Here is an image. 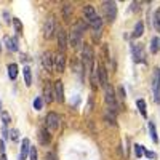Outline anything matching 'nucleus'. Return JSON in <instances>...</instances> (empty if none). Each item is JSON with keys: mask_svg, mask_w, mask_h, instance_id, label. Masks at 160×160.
Masks as SVG:
<instances>
[{"mask_svg": "<svg viewBox=\"0 0 160 160\" xmlns=\"http://www.w3.org/2000/svg\"><path fill=\"white\" fill-rule=\"evenodd\" d=\"M85 28H87V24L83 21H78L74 28L71 29V34H69V43L72 48H77L80 45V42H82V35L85 32Z\"/></svg>", "mask_w": 160, "mask_h": 160, "instance_id": "obj_1", "label": "nucleus"}, {"mask_svg": "<svg viewBox=\"0 0 160 160\" xmlns=\"http://www.w3.org/2000/svg\"><path fill=\"white\" fill-rule=\"evenodd\" d=\"M104 101H106V106H108V111H111L115 115L118 112V106H117L115 95H114V90H112L111 85H108L104 88Z\"/></svg>", "mask_w": 160, "mask_h": 160, "instance_id": "obj_2", "label": "nucleus"}, {"mask_svg": "<svg viewBox=\"0 0 160 160\" xmlns=\"http://www.w3.org/2000/svg\"><path fill=\"white\" fill-rule=\"evenodd\" d=\"M95 56H93V50L90 45H85L83 47V58H82V62H83V69L85 72H93V62H95V59H93Z\"/></svg>", "mask_w": 160, "mask_h": 160, "instance_id": "obj_3", "label": "nucleus"}, {"mask_svg": "<svg viewBox=\"0 0 160 160\" xmlns=\"http://www.w3.org/2000/svg\"><path fill=\"white\" fill-rule=\"evenodd\" d=\"M102 11H104V16L109 22H114L115 21V16H117V7H115V2H104L102 3Z\"/></svg>", "mask_w": 160, "mask_h": 160, "instance_id": "obj_4", "label": "nucleus"}, {"mask_svg": "<svg viewBox=\"0 0 160 160\" xmlns=\"http://www.w3.org/2000/svg\"><path fill=\"white\" fill-rule=\"evenodd\" d=\"M152 91H154V99L160 101V69L155 68L152 74Z\"/></svg>", "mask_w": 160, "mask_h": 160, "instance_id": "obj_5", "label": "nucleus"}, {"mask_svg": "<svg viewBox=\"0 0 160 160\" xmlns=\"http://www.w3.org/2000/svg\"><path fill=\"white\" fill-rule=\"evenodd\" d=\"M55 32H56L55 16H48V19H47L45 24H43V37H45V38H51Z\"/></svg>", "mask_w": 160, "mask_h": 160, "instance_id": "obj_6", "label": "nucleus"}, {"mask_svg": "<svg viewBox=\"0 0 160 160\" xmlns=\"http://www.w3.org/2000/svg\"><path fill=\"white\" fill-rule=\"evenodd\" d=\"M133 61L135 62H146V53H144V47L141 43L133 45Z\"/></svg>", "mask_w": 160, "mask_h": 160, "instance_id": "obj_7", "label": "nucleus"}, {"mask_svg": "<svg viewBox=\"0 0 160 160\" xmlns=\"http://www.w3.org/2000/svg\"><path fill=\"white\" fill-rule=\"evenodd\" d=\"M45 122H47V128H48V130L55 131V130L59 128V115H58L56 112H50V114L47 115Z\"/></svg>", "mask_w": 160, "mask_h": 160, "instance_id": "obj_8", "label": "nucleus"}, {"mask_svg": "<svg viewBox=\"0 0 160 160\" xmlns=\"http://www.w3.org/2000/svg\"><path fill=\"white\" fill-rule=\"evenodd\" d=\"M42 66L45 68L47 72H53V69H55V58H53V55L50 51H45L43 56H42Z\"/></svg>", "mask_w": 160, "mask_h": 160, "instance_id": "obj_9", "label": "nucleus"}, {"mask_svg": "<svg viewBox=\"0 0 160 160\" xmlns=\"http://www.w3.org/2000/svg\"><path fill=\"white\" fill-rule=\"evenodd\" d=\"M56 37H58V45L61 53H64L66 47H68V37H66V31L62 28H56Z\"/></svg>", "mask_w": 160, "mask_h": 160, "instance_id": "obj_10", "label": "nucleus"}, {"mask_svg": "<svg viewBox=\"0 0 160 160\" xmlns=\"http://www.w3.org/2000/svg\"><path fill=\"white\" fill-rule=\"evenodd\" d=\"M98 77H99V85L102 88H106L109 85V82H108V71H106V68L102 64H98Z\"/></svg>", "mask_w": 160, "mask_h": 160, "instance_id": "obj_11", "label": "nucleus"}, {"mask_svg": "<svg viewBox=\"0 0 160 160\" xmlns=\"http://www.w3.org/2000/svg\"><path fill=\"white\" fill-rule=\"evenodd\" d=\"M53 99H55V91L51 90V83L45 82V87H43V101L47 104H50Z\"/></svg>", "mask_w": 160, "mask_h": 160, "instance_id": "obj_12", "label": "nucleus"}, {"mask_svg": "<svg viewBox=\"0 0 160 160\" xmlns=\"http://www.w3.org/2000/svg\"><path fill=\"white\" fill-rule=\"evenodd\" d=\"M64 66H66L64 53H58V55L55 56V71L56 72H64Z\"/></svg>", "mask_w": 160, "mask_h": 160, "instance_id": "obj_13", "label": "nucleus"}, {"mask_svg": "<svg viewBox=\"0 0 160 160\" xmlns=\"http://www.w3.org/2000/svg\"><path fill=\"white\" fill-rule=\"evenodd\" d=\"M55 99H56L58 102H62V101H64V87H62L61 80L55 82Z\"/></svg>", "mask_w": 160, "mask_h": 160, "instance_id": "obj_14", "label": "nucleus"}, {"mask_svg": "<svg viewBox=\"0 0 160 160\" xmlns=\"http://www.w3.org/2000/svg\"><path fill=\"white\" fill-rule=\"evenodd\" d=\"M31 151V141L28 138H24L22 142H21V154H19V160H26V157H28Z\"/></svg>", "mask_w": 160, "mask_h": 160, "instance_id": "obj_15", "label": "nucleus"}, {"mask_svg": "<svg viewBox=\"0 0 160 160\" xmlns=\"http://www.w3.org/2000/svg\"><path fill=\"white\" fill-rule=\"evenodd\" d=\"M83 16H85V21L87 22H90L91 19H95L98 15H96V10H95V7H91V5H87L85 8H83Z\"/></svg>", "mask_w": 160, "mask_h": 160, "instance_id": "obj_16", "label": "nucleus"}, {"mask_svg": "<svg viewBox=\"0 0 160 160\" xmlns=\"http://www.w3.org/2000/svg\"><path fill=\"white\" fill-rule=\"evenodd\" d=\"M50 139H51V136H50V130H48V128H40V131H38V141L45 146V144L50 142Z\"/></svg>", "mask_w": 160, "mask_h": 160, "instance_id": "obj_17", "label": "nucleus"}, {"mask_svg": "<svg viewBox=\"0 0 160 160\" xmlns=\"http://www.w3.org/2000/svg\"><path fill=\"white\" fill-rule=\"evenodd\" d=\"M3 42H5V45H7V48H8L10 51H18V40H16V38L5 37Z\"/></svg>", "mask_w": 160, "mask_h": 160, "instance_id": "obj_18", "label": "nucleus"}, {"mask_svg": "<svg viewBox=\"0 0 160 160\" xmlns=\"http://www.w3.org/2000/svg\"><path fill=\"white\" fill-rule=\"evenodd\" d=\"M22 72H24V80H26V85L31 87V85H32V74H31V68H29V66H26V68L22 69Z\"/></svg>", "mask_w": 160, "mask_h": 160, "instance_id": "obj_19", "label": "nucleus"}, {"mask_svg": "<svg viewBox=\"0 0 160 160\" xmlns=\"http://www.w3.org/2000/svg\"><path fill=\"white\" fill-rule=\"evenodd\" d=\"M8 77H10L11 80H15V78L18 77V66H16L15 62H11V64L8 66Z\"/></svg>", "mask_w": 160, "mask_h": 160, "instance_id": "obj_20", "label": "nucleus"}, {"mask_svg": "<svg viewBox=\"0 0 160 160\" xmlns=\"http://www.w3.org/2000/svg\"><path fill=\"white\" fill-rule=\"evenodd\" d=\"M136 104H138V109H139L141 115H142L144 118H148V111H146V102H144L142 99H138V101H136Z\"/></svg>", "mask_w": 160, "mask_h": 160, "instance_id": "obj_21", "label": "nucleus"}, {"mask_svg": "<svg viewBox=\"0 0 160 160\" xmlns=\"http://www.w3.org/2000/svg\"><path fill=\"white\" fill-rule=\"evenodd\" d=\"M158 48H160V38L158 37H154L152 42H151V51L155 55V53L158 51Z\"/></svg>", "mask_w": 160, "mask_h": 160, "instance_id": "obj_22", "label": "nucleus"}, {"mask_svg": "<svg viewBox=\"0 0 160 160\" xmlns=\"http://www.w3.org/2000/svg\"><path fill=\"white\" fill-rule=\"evenodd\" d=\"M148 125H149V131H151V138H152V141H154V142H158V138H157V130H155V125H154L152 122H149Z\"/></svg>", "mask_w": 160, "mask_h": 160, "instance_id": "obj_23", "label": "nucleus"}, {"mask_svg": "<svg viewBox=\"0 0 160 160\" xmlns=\"http://www.w3.org/2000/svg\"><path fill=\"white\" fill-rule=\"evenodd\" d=\"M142 31H144V26H142V22L139 21V22H136V28H135V32H133V37H141L142 35Z\"/></svg>", "mask_w": 160, "mask_h": 160, "instance_id": "obj_24", "label": "nucleus"}, {"mask_svg": "<svg viewBox=\"0 0 160 160\" xmlns=\"http://www.w3.org/2000/svg\"><path fill=\"white\" fill-rule=\"evenodd\" d=\"M106 120H108V122L111 123V125H115V115L111 112V111H108V109H106Z\"/></svg>", "mask_w": 160, "mask_h": 160, "instance_id": "obj_25", "label": "nucleus"}, {"mask_svg": "<svg viewBox=\"0 0 160 160\" xmlns=\"http://www.w3.org/2000/svg\"><path fill=\"white\" fill-rule=\"evenodd\" d=\"M154 26H155L157 31H160V10H157L155 15H154Z\"/></svg>", "mask_w": 160, "mask_h": 160, "instance_id": "obj_26", "label": "nucleus"}, {"mask_svg": "<svg viewBox=\"0 0 160 160\" xmlns=\"http://www.w3.org/2000/svg\"><path fill=\"white\" fill-rule=\"evenodd\" d=\"M135 154H136V157L138 158H141L142 157V154H144V148L141 144H135Z\"/></svg>", "mask_w": 160, "mask_h": 160, "instance_id": "obj_27", "label": "nucleus"}, {"mask_svg": "<svg viewBox=\"0 0 160 160\" xmlns=\"http://www.w3.org/2000/svg\"><path fill=\"white\" fill-rule=\"evenodd\" d=\"M71 13H72L71 5H64V19H66V21L71 19Z\"/></svg>", "mask_w": 160, "mask_h": 160, "instance_id": "obj_28", "label": "nucleus"}, {"mask_svg": "<svg viewBox=\"0 0 160 160\" xmlns=\"http://www.w3.org/2000/svg\"><path fill=\"white\" fill-rule=\"evenodd\" d=\"M42 106H43L42 98H35V99H34V109H35V111H40V109H42Z\"/></svg>", "mask_w": 160, "mask_h": 160, "instance_id": "obj_29", "label": "nucleus"}, {"mask_svg": "<svg viewBox=\"0 0 160 160\" xmlns=\"http://www.w3.org/2000/svg\"><path fill=\"white\" fill-rule=\"evenodd\" d=\"M117 98H118L120 101L125 99V88H123V87H118V88H117Z\"/></svg>", "mask_w": 160, "mask_h": 160, "instance_id": "obj_30", "label": "nucleus"}, {"mask_svg": "<svg viewBox=\"0 0 160 160\" xmlns=\"http://www.w3.org/2000/svg\"><path fill=\"white\" fill-rule=\"evenodd\" d=\"M29 157H31V160H37V149L34 148V146H31V151H29Z\"/></svg>", "mask_w": 160, "mask_h": 160, "instance_id": "obj_31", "label": "nucleus"}, {"mask_svg": "<svg viewBox=\"0 0 160 160\" xmlns=\"http://www.w3.org/2000/svg\"><path fill=\"white\" fill-rule=\"evenodd\" d=\"M144 155L148 157V158H155L157 155H155V152H152V151H148V149H144Z\"/></svg>", "mask_w": 160, "mask_h": 160, "instance_id": "obj_32", "label": "nucleus"}, {"mask_svg": "<svg viewBox=\"0 0 160 160\" xmlns=\"http://www.w3.org/2000/svg\"><path fill=\"white\" fill-rule=\"evenodd\" d=\"M13 22H15V28H16L18 31H21V29H22V24H21V21H19L18 18H13Z\"/></svg>", "mask_w": 160, "mask_h": 160, "instance_id": "obj_33", "label": "nucleus"}, {"mask_svg": "<svg viewBox=\"0 0 160 160\" xmlns=\"http://www.w3.org/2000/svg\"><path fill=\"white\" fill-rule=\"evenodd\" d=\"M18 135H19V131H18V130H13V131H11V139H13V141H18V138H19Z\"/></svg>", "mask_w": 160, "mask_h": 160, "instance_id": "obj_34", "label": "nucleus"}, {"mask_svg": "<svg viewBox=\"0 0 160 160\" xmlns=\"http://www.w3.org/2000/svg\"><path fill=\"white\" fill-rule=\"evenodd\" d=\"M2 120H3V123H10V115L7 112H2Z\"/></svg>", "mask_w": 160, "mask_h": 160, "instance_id": "obj_35", "label": "nucleus"}, {"mask_svg": "<svg viewBox=\"0 0 160 160\" xmlns=\"http://www.w3.org/2000/svg\"><path fill=\"white\" fill-rule=\"evenodd\" d=\"M3 18H5V21H7V22H10V21H13V19H10V15H8V13H7V11L3 13Z\"/></svg>", "mask_w": 160, "mask_h": 160, "instance_id": "obj_36", "label": "nucleus"}, {"mask_svg": "<svg viewBox=\"0 0 160 160\" xmlns=\"http://www.w3.org/2000/svg\"><path fill=\"white\" fill-rule=\"evenodd\" d=\"M0 115H2V101H0Z\"/></svg>", "mask_w": 160, "mask_h": 160, "instance_id": "obj_37", "label": "nucleus"}]
</instances>
